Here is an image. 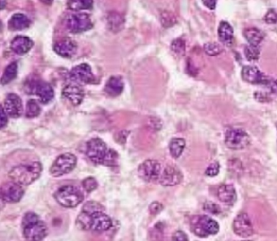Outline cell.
Returning <instances> with one entry per match:
<instances>
[{
	"label": "cell",
	"instance_id": "1",
	"mask_svg": "<svg viewBox=\"0 0 277 241\" xmlns=\"http://www.w3.org/2000/svg\"><path fill=\"white\" fill-rule=\"evenodd\" d=\"M86 154L95 164L112 167L117 165L118 154L113 149H108L106 144L99 138L87 142Z\"/></svg>",
	"mask_w": 277,
	"mask_h": 241
},
{
	"label": "cell",
	"instance_id": "2",
	"mask_svg": "<svg viewBox=\"0 0 277 241\" xmlns=\"http://www.w3.org/2000/svg\"><path fill=\"white\" fill-rule=\"evenodd\" d=\"M42 172L41 162H28L13 167L8 176L12 181L20 184V186H29L39 178Z\"/></svg>",
	"mask_w": 277,
	"mask_h": 241
},
{
	"label": "cell",
	"instance_id": "3",
	"mask_svg": "<svg viewBox=\"0 0 277 241\" xmlns=\"http://www.w3.org/2000/svg\"><path fill=\"white\" fill-rule=\"evenodd\" d=\"M23 235L28 241H41L47 236L48 230L44 222L35 213L29 212L22 219Z\"/></svg>",
	"mask_w": 277,
	"mask_h": 241
},
{
	"label": "cell",
	"instance_id": "4",
	"mask_svg": "<svg viewBox=\"0 0 277 241\" xmlns=\"http://www.w3.org/2000/svg\"><path fill=\"white\" fill-rule=\"evenodd\" d=\"M190 226L191 231L202 238L214 236L220 230L217 222L208 215H194L191 218Z\"/></svg>",
	"mask_w": 277,
	"mask_h": 241
},
{
	"label": "cell",
	"instance_id": "5",
	"mask_svg": "<svg viewBox=\"0 0 277 241\" xmlns=\"http://www.w3.org/2000/svg\"><path fill=\"white\" fill-rule=\"evenodd\" d=\"M54 197L55 201L65 208H74L83 201V194L81 190L71 185L58 189Z\"/></svg>",
	"mask_w": 277,
	"mask_h": 241
},
{
	"label": "cell",
	"instance_id": "6",
	"mask_svg": "<svg viewBox=\"0 0 277 241\" xmlns=\"http://www.w3.org/2000/svg\"><path fill=\"white\" fill-rule=\"evenodd\" d=\"M225 142L231 150L245 149L250 144V137L241 128H229L225 132Z\"/></svg>",
	"mask_w": 277,
	"mask_h": 241
},
{
	"label": "cell",
	"instance_id": "7",
	"mask_svg": "<svg viewBox=\"0 0 277 241\" xmlns=\"http://www.w3.org/2000/svg\"><path fill=\"white\" fill-rule=\"evenodd\" d=\"M77 161V157L72 153L60 155L50 168V174L54 177H60L69 174L75 169Z\"/></svg>",
	"mask_w": 277,
	"mask_h": 241
},
{
	"label": "cell",
	"instance_id": "8",
	"mask_svg": "<svg viewBox=\"0 0 277 241\" xmlns=\"http://www.w3.org/2000/svg\"><path fill=\"white\" fill-rule=\"evenodd\" d=\"M25 92L29 94H37V97L39 98L40 102L42 104H48L54 98V90L47 82L33 79L29 81L25 84Z\"/></svg>",
	"mask_w": 277,
	"mask_h": 241
},
{
	"label": "cell",
	"instance_id": "9",
	"mask_svg": "<svg viewBox=\"0 0 277 241\" xmlns=\"http://www.w3.org/2000/svg\"><path fill=\"white\" fill-rule=\"evenodd\" d=\"M93 21L87 13H72L66 19V27L72 34H80L93 28Z\"/></svg>",
	"mask_w": 277,
	"mask_h": 241
},
{
	"label": "cell",
	"instance_id": "10",
	"mask_svg": "<svg viewBox=\"0 0 277 241\" xmlns=\"http://www.w3.org/2000/svg\"><path fill=\"white\" fill-rule=\"evenodd\" d=\"M139 177L144 181L156 182L161 176L160 163L156 160H146L139 166L138 169Z\"/></svg>",
	"mask_w": 277,
	"mask_h": 241
},
{
	"label": "cell",
	"instance_id": "11",
	"mask_svg": "<svg viewBox=\"0 0 277 241\" xmlns=\"http://www.w3.org/2000/svg\"><path fill=\"white\" fill-rule=\"evenodd\" d=\"M25 194V191L22 186L15 182H7L2 185L1 187V197L2 199L8 203H17L22 199Z\"/></svg>",
	"mask_w": 277,
	"mask_h": 241
},
{
	"label": "cell",
	"instance_id": "12",
	"mask_svg": "<svg viewBox=\"0 0 277 241\" xmlns=\"http://www.w3.org/2000/svg\"><path fill=\"white\" fill-rule=\"evenodd\" d=\"M87 214H89V231L104 232L112 227V219L107 214H104V212L99 211Z\"/></svg>",
	"mask_w": 277,
	"mask_h": 241
},
{
	"label": "cell",
	"instance_id": "13",
	"mask_svg": "<svg viewBox=\"0 0 277 241\" xmlns=\"http://www.w3.org/2000/svg\"><path fill=\"white\" fill-rule=\"evenodd\" d=\"M234 233L242 238H247L254 233L252 222L246 213H240L236 217L233 222Z\"/></svg>",
	"mask_w": 277,
	"mask_h": 241
},
{
	"label": "cell",
	"instance_id": "14",
	"mask_svg": "<svg viewBox=\"0 0 277 241\" xmlns=\"http://www.w3.org/2000/svg\"><path fill=\"white\" fill-rule=\"evenodd\" d=\"M2 107L3 108V110L8 116L13 118L21 117L23 111H24L22 100L17 94H13V93L7 95Z\"/></svg>",
	"mask_w": 277,
	"mask_h": 241
},
{
	"label": "cell",
	"instance_id": "15",
	"mask_svg": "<svg viewBox=\"0 0 277 241\" xmlns=\"http://www.w3.org/2000/svg\"><path fill=\"white\" fill-rule=\"evenodd\" d=\"M70 76L75 82H82L86 84H92L96 81L95 76L92 72L91 67L86 63L75 66L71 70Z\"/></svg>",
	"mask_w": 277,
	"mask_h": 241
},
{
	"label": "cell",
	"instance_id": "16",
	"mask_svg": "<svg viewBox=\"0 0 277 241\" xmlns=\"http://www.w3.org/2000/svg\"><path fill=\"white\" fill-rule=\"evenodd\" d=\"M183 174L181 170L176 167L169 166L163 169L159 178V183L164 186H173L181 184Z\"/></svg>",
	"mask_w": 277,
	"mask_h": 241
},
{
	"label": "cell",
	"instance_id": "17",
	"mask_svg": "<svg viewBox=\"0 0 277 241\" xmlns=\"http://www.w3.org/2000/svg\"><path fill=\"white\" fill-rule=\"evenodd\" d=\"M77 45L70 37H64L55 42L54 51L64 58H72L77 53Z\"/></svg>",
	"mask_w": 277,
	"mask_h": 241
},
{
	"label": "cell",
	"instance_id": "18",
	"mask_svg": "<svg viewBox=\"0 0 277 241\" xmlns=\"http://www.w3.org/2000/svg\"><path fill=\"white\" fill-rule=\"evenodd\" d=\"M242 77L243 80L250 84H267V77L257 67L246 65L242 70Z\"/></svg>",
	"mask_w": 277,
	"mask_h": 241
},
{
	"label": "cell",
	"instance_id": "19",
	"mask_svg": "<svg viewBox=\"0 0 277 241\" xmlns=\"http://www.w3.org/2000/svg\"><path fill=\"white\" fill-rule=\"evenodd\" d=\"M63 97L69 100L72 105H81L84 99V91L78 85L69 84L63 89Z\"/></svg>",
	"mask_w": 277,
	"mask_h": 241
},
{
	"label": "cell",
	"instance_id": "20",
	"mask_svg": "<svg viewBox=\"0 0 277 241\" xmlns=\"http://www.w3.org/2000/svg\"><path fill=\"white\" fill-rule=\"evenodd\" d=\"M34 46V42L30 37L24 35H18L11 42L10 47L13 53L18 55H24L30 52Z\"/></svg>",
	"mask_w": 277,
	"mask_h": 241
},
{
	"label": "cell",
	"instance_id": "21",
	"mask_svg": "<svg viewBox=\"0 0 277 241\" xmlns=\"http://www.w3.org/2000/svg\"><path fill=\"white\" fill-rule=\"evenodd\" d=\"M218 199L228 205H232L237 201V192L233 185L223 184L217 190Z\"/></svg>",
	"mask_w": 277,
	"mask_h": 241
},
{
	"label": "cell",
	"instance_id": "22",
	"mask_svg": "<svg viewBox=\"0 0 277 241\" xmlns=\"http://www.w3.org/2000/svg\"><path fill=\"white\" fill-rule=\"evenodd\" d=\"M124 84L121 77L113 76L109 78L105 86V92L111 97H117L124 91Z\"/></svg>",
	"mask_w": 277,
	"mask_h": 241
},
{
	"label": "cell",
	"instance_id": "23",
	"mask_svg": "<svg viewBox=\"0 0 277 241\" xmlns=\"http://www.w3.org/2000/svg\"><path fill=\"white\" fill-rule=\"evenodd\" d=\"M30 20L27 16L23 13H15L8 22V28L11 30H22L29 27Z\"/></svg>",
	"mask_w": 277,
	"mask_h": 241
},
{
	"label": "cell",
	"instance_id": "24",
	"mask_svg": "<svg viewBox=\"0 0 277 241\" xmlns=\"http://www.w3.org/2000/svg\"><path fill=\"white\" fill-rule=\"evenodd\" d=\"M244 36H245V39L247 40V42H249V44L254 47H259L264 38L263 33L255 27L245 29L244 31Z\"/></svg>",
	"mask_w": 277,
	"mask_h": 241
},
{
	"label": "cell",
	"instance_id": "25",
	"mask_svg": "<svg viewBox=\"0 0 277 241\" xmlns=\"http://www.w3.org/2000/svg\"><path fill=\"white\" fill-rule=\"evenodd\" d=\"M233 29L230 24L226 21H221L218 28V36L220 42L224 44H229L233 39Z\"/></svg>",
	"mask_w": 277,
	"mask_h": 241
},
{
	"label": "cell",
	"instance_id": "26",
	"mask_svg": "<svg viewBox=\"0 0 277 241\" xmlns=\"http://www.w3.org/2000/svg\"><path fill=\"white\" fill-rule=\"evenodd\" d=\"M107 25L112 32H119L124 27V18L121 14L116 12L110 13L107 17Z\"/></svg>",
	"mask_w": 277,
	"mask_h": 241
},
{
	"label": "cell",
	"instance_id": "27",
	"mask_svg": "<svg viewBox=\"0 0 277 241\" xmlns=\"http://www.w3.org/2000/svg\"><path fill=\"white\" fill-rule=\"evenodd\" d=\"M186 148V140L181 138H173L169 143V152L172 157L177 159L183 153Z\"/></svg>",
	"mask_w": 277,
	"mask_h": 241
},
{
	"label": "cell",
	"instance_id": "28",
	"mask_svg": "<svg viewBox=\"0 0 277 241\" xmlns=\"http://www.w3.org/2000/svg\"><path fill=\"white\" fill-rule=\"evenodd\" d=\"M18 65L17 62H12L6 67L3 72L1 83L3 85L8 84L13 80L15 79L17 75Z\"/></svg>",
	"mask_w": 277,
	"mask_h": 241
},
{
	"label": "cell",
	"instance_id": "29",
	"mask_svg": "<svg viewBox=\"0 0 277 241\" xmlns=\"http://www.w3.org/2000/svg\"><path fill=\"white\" fill-rule=\"evenodd\" d=\"M41 113V107L39 104L35 100H30L26 105L25 117L27 118H34L39 116Z\"/></svg>",
	"mask_w": 277,
	"mask_h": 241
},
{
	"label": "cell",
	"instance_id": "30",
	"mask_svg": "<svg viewBox=\"0 0 277 241\" xmlns=\"http://www.w3.org/2000/svg\"><path fill=\"white\" fill-rule=\"evenodd\" d=\"M68 8L73 11L86 10L93 8L94 2L93 1H69L67 3Z\"/></svg>",
	"mask_w": 277,
	"mask_h": 241
},
{
	"label": "cell",
	"instance_id": "31",
	"mask_svg": "<svg viewBox=\"0 0 277 241\" xmlns=\"http://www.w3.org/2000/svg\"><path fill=\"white\" fill-rule=\"evenodd\" d=\"M204 51L208 56H215L222 53L223 48L216 42H208L204 45Z\"/></svg>",
	"mask_w": 277,
	"mask_h": 241
},
{
	"label": "cell",
	"instance_id": "32",
	"mask_svg": "<svg viewBox=\"0 0 277 241\" xmlns=\"http://www.w3.org/2000/svg\"><path fill=\"white\" fill-rule=\"evenodd\" d=\"M245 57L250 61H255L260 57V47H254L251 45L246 46L245 48Z\"/></svg>",
	"mask_w": 277,
	"mask_h": 241
},
{
	"label": "cell",
	"instance_id": "33",
	"mask_svg": "<svg viewBox=\"0 0 277 241\" xmlns=\"http://www.w3.org/2000/svg\"><path fill=\"white\" fill-rule=\"evenodd\" d=\"M171 49L176 55L183 56L186 52V42L181 38H176L172 42Z\"/></svg>",
	"mask_w": 277,
	"mask_h": 241
},
{
	"label": "cell",
	"instance_id": "34",
	"mask_svg": "<svg viewBox=\"0 0 277 241\" xmlns=\"http://www.w3.org/2000/svg\"><path fill=\"white\" fill-rule=\"evenodd\" d=\"M161 22H162V25H163V27H172L173 25L176 24V18L172 13H169V12H163V13L161 14Z\"/></svg>",
	"mask_w": 277,
	"mask_h": 241
},
{
	"label": "cell",
	"instance_id": "35",
	"mask_svg": "<svg viewBox=\"0 0 277 241\" xmlns=\"http://www.w3.org/2000/svg\"><path fill=\"white\" fill-rule=\"evenodd\" d=\"M82 186L87 192H91L98 187V182L94 177H88L82 181Z\"/></svg>",
	"mask_w": 277,
	"mask_h": 241
},
{
	"label": "cell",
	"instance_id": "36",
	"mask_svg": "<svg viewBox=\"0 0 277 241\" xmlns=\"http://www.w3.org/2000/svg\"><path fill=\"white\" fill-rule=\"evenodd\" d=\"M104 207L101 204L97 203L95 202H87L83 206L82 211L87 212V213H95V212L103 211Z\"/></svg>",
	"mask_w": 277,
	"mask_h": 241
},
{
	"label": "cell",
	"instance_id": "37",
	"mask_svg": "<svg viewBox=\"0 0 277 241\" xmlns=\"http://www.w3.org/2000/svg\"><path fill=\"white\" fill-rule=\"evenodd\" d=\"M220 164L219 162H215L210 163L206 169L205 174L208 177H215L220 173Z\"/></svg>",
	"mask_w": 277,
	"mask_h": 241
},
{
	"label": "cell",
	"instance_id": "38",
	"mask_svg": "<svg viewBox=\"0 0 277 241\" xmlns=\"http://www.w3.org/2000/svg\"><path fill=\"white\" fill-rule=\"evenodd\" d=\"M204 210L212 214H219L220 213V206L212 202H207L204 204Z\"/></svg>",
	"mask_w": 277,
	"mask_h": 241
},
{
	"label": "cell",
	"instance_id": "39",
	"mask_svg": "<svg viewBox=\"0 0 277 241\" xmlns=\"http://www.w3.org/2000/svg\"><path fill=\"white\" fill-rule=\"evenodd\" d=\"M264 20L267 24H277V13L274 10L268 11L265 16Z\"/></svg>",
	"mask_w": 277,
	"mask_h": 241
},
{
	"label": "cell",
	"instance_id": "40",
	"mask_svg": "<svg viewBox=\"0 0 277 241\" xmlns=\"http://www.w3.org/2000/svg\"><path fill=\"white\" fill-rule=\"evenodd\" d=\"M163 204L159 202H155L151 203V205L149 207V210H150V213L151 214L155 215V214H158L163 209Z\"/></svg>",
	"mask_w": 277,
	"mask_h": 241
},
{
	"label": "cell",
	"instance_id": "41",
	"mask_svg": "<svg viewBox=\"0 0 277 241\" xmlns=\"http://www.w3.org/2000/svg\"><path fill=\"white\" fill-rule=\"evenodd\" d=\"M172 239L173 241H189L188 236L182 231H176Z\"/></svg>",
	"mask_w": 277,
	"mask_h": 241
},
{
	"label": "cell",
	"instance_id": "42",
	"mask_svg": "<svg viewBox=\"0 0 277 241\" xmlns=\"http://www.w3.org/2000/svg\"><path fill=\"white\" fill-rule=\"evenodd\" d=\"M8 123V114L6 113L5 111L2 107V111H1V128L3 129Z\"/></svg>",
	"mask_w": 277,
	"mask_h": 241
},
{
	"label": "cell",
	"instance_id": "43",
	"mask_svg": "<svg viewBox=\"0 0 277 241\" xmlns=\"http://www.w3.org/2000/svg\"><path fill=\"white\" fill-rule=\"evenodd\" d=\"M217 2L215 1H203V4L206 6L207 8H209L210 10H214L216 7Z\"/></svg>",
	"mask_w": 277,
	"mask_h": 241
},
{
	"label": "cell",
	"instance_id": "44",
	"mask_svg": "<svg viewBox=\"0 0 277 241\" xmlns=\"http://www.w3.org/2000/svg\"><path fill=\"white\" fill-rule=\"evenodd\" d=\"M271 90L273 93L277 94V80L271 84Z\"/></svg>",
	"mask_w": 277,
	"mask_h": 241
},
{
	"label": "cell",
	"instance_id": "45",
	"mask_svg": "<svg viewBox=\"0 0 277 241\" xmlns=\"http://www.w3.org/2000/svg\"><path fill=\"white\" fill-rule=\"evenodd\" d=\"M6 4L7 3L4 1H1V9H3V8H5Z\"/></svg>",
	"mask_w": 277,
	"mask_h": 241
},
{
	"label": "cell",
	"instance_id": "46",
	"mask_svg": "<svg viewBox=\"0 0 277 241\" xmlns=\"http://www.w3.org/2000/svg\"></svg>",
	"mask_w": 277,
	"mask_h": 241
}]
</instances>
